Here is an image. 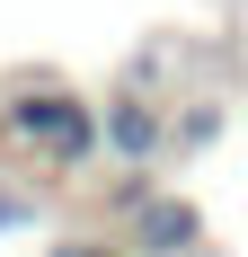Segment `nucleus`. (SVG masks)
<instances>
[{"label":"nucleus","instance_id":"2","mask_svg":"<svg viewBox=\"0 0 248 257\" xmlns=\"http://www.w3.org/2000/svg\"><path fill=\"white\" fill-rule=\"evenodd\" d=\"M115 222H124V248L133 257H204V204L195 195H177V186H124L115 195Z\"/></svg>","mask_w":248,"mask_h":257},{"label":"nucleus","instance_id":"6","mask_svg":"<svg viewBox=\"0 0 248 257\" xmlns=\"http://www.w3.org/2000/svg\"><path fill=\"white\" fill-rule=\"evenodd\" d=\"M18 222H27V204H18V195H0V231H18Z\"/></svg>","mask_w":248,"mask_h":257},{"label":"nucleus","instance_id":"4","mask_svg":"<svg viewBox=\"0 0 248 257\" xmlns=\"http://www.w3.org/2000/svg\"><path fill=\"white\" fill-rule=\"evenodd\" d=\"M222 124H230V106L222 98H186V106H169V151H213V142H222Z\"/></svg>","mask_w":248,"mask_h":257},{"label":"nucleus","instance_id":"3","mask_svg":"<svg viewBox=\"0 0 248 257\" xmlns=\"http://www.w3.org/2000/svg\"><path fill=\"white\" fill-rule=\"evenodd\" d=\"M98 115H106V160H115V169L142 178L151 160H169V106L151 98L142 80H124L115 98H98Z\"/></svg>","mask_w":248,"mask_h":257},{"label":"nucleus","instance_id":"1","mask_svg":"<svg viewBox=\"0 0 248 257\" xmlns=\"http://www.w3.org/2000/svg\"><path fill=\"white\" fill-rule=\"evenodd\" d=\"M0 142L71 178V169L106 160V115H98L89 89H71V80H18V89L0 98Z\"/></svg>","mask_w":248,"mask_h":257},{"label":"nucleus","instance_id":"5","mask_svg":"<svg viewBox=\"0 0 248 257\" xmlns=\"http://www.w3.org/2000/svg\"><path fill=\"white\" fill-rule=\"evenodd\" d=\"M53 257H133V248H98V239H62Z\"/></svg>","mask_w":248,"mask_h":257}]
</instances>
